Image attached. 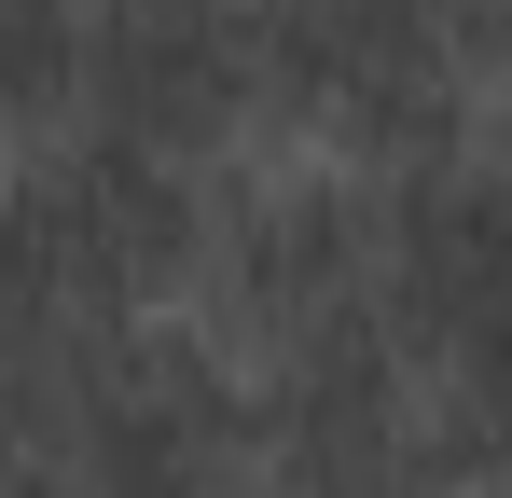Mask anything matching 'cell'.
Masks as SVG:
<instances>
[{
    "mask_svg": "<svg viewBox=\"0 0 512 498\" xmlns=\"http://www.w3.org/2000/svg\"><path fill=\"white\" fill-rule=\"evenodd\" d=\"M250 111L277 153H333L360 180L471 139L443 0H250Z\"/></svg>",
    "mask_w": 512,
    "mask_h": 498,
    "instance_id": "6da1fadb",
    "label": "cell"
},
{
    "mask_svg": "<svg viewBox=\"0 0 512 498\" xmlns=\"http://www.w3.org/2000/svg\"><path fill=\"white\" fill-rule=\"evenodd\" d=\"M374 305V180L333 153H222L194 180V277L180 319L236 360Z\"/></svg>",
    "mask_w": 512,
    "mask_h": 498,
    "instance_id": "7a4b0ae2",
    "label": "cell"
},
{
    "mask_svg": "<svg viewBox=\"0 0 512 498\" xmlns=\"http://www.w3.org/2000/svg\"><path fill=\"white\" fill-rule=\"evenodd\" d=\"M194 180L111 125H42L0 153V236L28 305H70V319H167L180 277H194Z\"/></svg>",
    "mask_w": 512,
    "mask_h": 498,
    "instance_id": "3957f363",
    "label": "cell"
},
{
    "mask_svg": "<svg viewBox=\"0 0 512 498\" xmlns=\"http://www.w3.org/2000/svg\"><path fill=\"white\" fill-rule=\"evenodd\" d=\"M70 498H250L263 485V415H250V360L208 346L180 319H125L97 402L56 443Z\"/></svg>",
    "mask_w": 512,
    "mask_h": 498,
    "instance_id": "277c9868",
    "label": "cell"
},
{
    "mask_svg": "<svg viewBox=\"0 0 512 498\" xmlns=\"http://www.w3.org/2000/svg\"><path fill=\"white\" fill-rule=\"evenodd\" d=\"M70 125H111L167 166L250 139V0H70Z\"/></svg>",
    "mask_w": 512,
    "mask_h": 498,
    "instance_id": "5b68a950",
    "label": "cell"
},
{
    "mask_svg": "<svg viewBox=\"0 0 512 498\" xmlns=\"http://www.w3.org/2000/svg\"><path fill=\"white\" fill-rule=\"evenodd\" d=\"M374 319L402 360L512 332V153L457 139V153L374 180Z\"/></svg>",
    "mask_w": 512,
    "mask_h": 498,
    "instance_id": "8992f818",
    "label": "cell"
},
{
    "mask_svg": "<svg viewBox=\"0 0 512 498\" xmlns=\"http://www.w3.org/2000/svg\"><path fill=\"white\" fill-rule=\"evenodd\" d=\"M402 485L416 498H512V332L402 360Z\"/></svg>",
    "mask_w": 512,
    "mask_h": 498,
    "instance_id": "52a82bcc",
    "label": "cell"
},
{
    "mask_svg": "<svg viewBox=\"0 0 512 498\" xmlns=\"http://www.w3.org/2000/svg\"><path fill=\"white\" fill-rule=\"evenodd\" d=\"M443 42H457V83H471V125L512 139V0H443Z\"/></svg>",
    "mask_w": 512,
    "mask_h": 498,
    "instance_id": "ba28073f",
    "label": "cell"
},
{
    "mask_svg": "<svg viewBox=\"0 0 512 498\" xmlns=\"http://www.w3.org/2000/svg\"><path fill=\"white\" fill-rule=\"evenodd\" d=\"M0 498H70V471H56V457H28V443H0Z\"/></svg>",
    "mask_w": 512,
    "mask_h": 498,
    "instance_id": "9c48e42d",
    "label": "cell"
},
{
    "mask_svg": "<svg viewBox=\"0 0 512 498\" xmlns=\"http://www.w3.org/2000/svg\"><path fill=\"white\" fill-rule=\"evenodd\" d=\"M250 498H416V485H250Z\"/></svg>",
    "mask_w": 512,
    "mask_h": 498,
    "instance_id": "30bf717a",
    "label": "cell"
},
{
    "mask_svg": "<svg viewBox=\"0 0 512 498\" xmlns=\"http://www.w3.org/2000/svg\"><path fill=\"white\" fill-rule=\"evenodd\" d=\"M14 305H28V277H14V236H0V319H14Z\"/></svg>",
    "mask_w": 512,
    "mask_h": 498,
    "instance_id": "8fae6325",
    "label": "cell"
}]
</instances>
